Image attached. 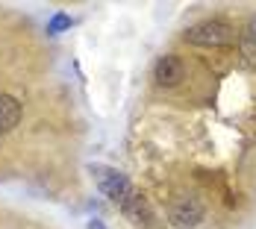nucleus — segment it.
<instances>
[{"label":"nucleus","instance_id":"obj_1","mask_svg":"<svg viewBox=\"0 0 256 229\" xmlns=\"http://www.w3.org/2000/svg\"><path fill=\"white\" fill-rule=\"evenodd\" d=\"M186 44H194V47H227L236 41V29L227 21H218V18H209L200 24L188 26L186 35H182Z\"/></svg>","mask_w":256,"mask_h":229},{"label":"nucleus","instance_id":"obj_8","mask_svg":"<svg viewBox=\"0 0 256 229\" xmlns=\"http://www.w3.org/2000/svg\"><path fill=\"white\" fill-rule=\"evenodd\" d=\"M88 229H106V227H103V221H88Z\"/></svg>","mask_w":256,"mask_h":229},{"label":"nucleus","instance_id":"obj_3","mask_svg":"<svg viewBox=\"0 0 256 229\" xmlns=\"http://www.w3.org/2000/svg\"><path fill=\"white\" fill-rule=\"evenodd\" d=\"M94 182H98V188H100L103 194H106L112 203H118V206L132 194L130 179L124 177V174H118L115 168H94Z\"/></svg>","mask_w":256,"mask_h":229},{"label":"nucleus","instance_id":"obj_2","mask_svg":"<svg viewBox=\"0 0 256 229\" xmlns=\"http://www.w3.org/2000/svg\"><path fill=\"white\" fill-rule=\"evenodd\" d=\"M204 215H206V209L198 197H177L171 203V209H168V221H171V227H177V229H194L204 221Z\"/></svg>","mask_w":256,"mask_h":229},{"label":"nucleus","instance_id":"obj_5","mask_svg":"<svg viewBox=\"0 0 256 229\" xmlns=\"http://www.w3.org/2000/svg\"><path fill=\"white\" fill-rule=\"evenodd\" d=\"M21 124V103L12 94H0V135L12 132Z\"/></svg>","mask_w":256,"mask_h":229},{"label":"nucleus","instance_id":"obj_6","mask_svg":"<svg viewBox=\"0 0 256 229\" xmlns=\"http://www.w3.org/2000/svg\"><path fill=\"white\" fill-rule=\"evenodd\" d=\"M238 47H242V56L248 62H256V15H250V21L244 26L242 38H238Z\"/></svg>","mask_w":256,"mask_h":229},{"label":"nucleus","instance_id":"obj_4","mask_svg":"<svg viewBox=\"0 0 256 229\" xmlns=\"http://www.w3.org/2000/svg\"><path fill=\"white\" fill-rule=\"evenodd\" d=\"M154 79L162 85V88H174V85H180V82L186 79V65H182V59L174 56V53H162V56L156 59V65H154Z\"/></svg>","mask_w":256,"mask_h":229},{"label":"nucleus","instance_id":"obj_7","mask_svg":"<svg viewBox=\"0 0 256 229\" xmlns=\"http://www.w3.org/2000/svg\"><path fill=\"white\" fill-rule=\"evenodd\" d=\"M68 26H71V15L56 12L50 21H48V32H53V35H56V32H62V29H68Z\"/></svg>","mask_w":256,"mask_h":229}]
</instances>
